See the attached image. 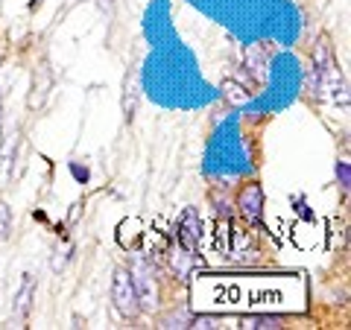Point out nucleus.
<instances>
[{
  "label": "nucleus",
  "mask_w": 351,
  "mask_h": 330,
  "mask_svg": "<svg viewBox=\"0 0 351 330\" xmlns=\"http://www.w3.org/2000/svg\"><path fill=\"white\" fill-rule=\"evenodd\" d=\"M237 214L246 219V225L263 223V187L258 181H249L237 193Z\"/></svg>",
  "instance_id": "20e7f679"
},
{
  "label": "nucleus",
  "mask_w": 351,
  "mask_h": 330,
  "mask_svg": "<svg viewBox=\"0 0 351 330\" xmlns=\"http://www.w3.org/2000/svg\"><path fill=\"white\" fill-rule=\"evenodd\" d=\"M337 91H343V73L334 62L331 38L319 36L313 47V94L319 100H337Z\"/></svg>",
  "instance_id": "f257e3e1"
},
{
  "label": "nucleus",
  "mask_w": 351,
  "mask_h": 330,
  "mask_svg": "<svg viewBox=\"0 0 351 330\" xmlns=\"http://www.w3.org/2000/svg\"><path fill=\"white\" fill-rule=\"evenodd\" d=\"M32 299H36V278H32V275H24L21 290L15 295V318L18 322H27V316L32 310Z\"/></svg>",
  "instance_id": "0eeeda50"
},
{
  "label": "nucleus",
  "mask_w": 351,
  "mask_h": 330,
  "mask_svg": "<svg viewBox=\"0 0 351 330\" xmlns=\"http://www.w3.org/2000/svg\"><path fill=\"white\" fill-rule=\"evenodd\" d=\"M176 240L191 249V251H199V243H202V216L196 207H184L179 223H176Z\"/></svg>",
  "instance_id": "39448f33"
},
{
  "label": "nucleus",
  "mask_w": 351,
  "mask_h": 330,
  "mask_svg": "<svg viewBox=\"0 0 351 330\" xmlns=\"http://www.w3.org/2000/svg\"><path fill=\"white\" fill-rule=\"evenodd\" d=\"M167 263H170V272L176 275V278H179L182 283H188L193 269H196V263H199V257H196V251L184 249L179 240H176V243L170 246V251H167Z\"/></svg>",
  "instance_id": "423d86ee"
},
{
  "label": "nucleus",
  "mask_w": 351,
  "mask_h": 330,
  "mask_svg": "<svg viewBox=\"0 0 351 330\" xmlns=\"http://www.w3.org/2000/svg\"><path fill=\"white\" fill-rule=\"evenodd\" d=\"M12 234V211H9V205L0 202V243Z\"/></svg>",
  "instance_id": "9d476101"
},
{
  "label": "nucleus",
  "mask_w": 351,
  "mask_h": 330,
  "mask_svg": "<svg viewBox=\"0 0 351 330\" xmlns=\"http://www.w3.org/2000/svg\"><path fill=\"white\" fill-rule=\"evenodd\" d=\"M129 275H132V283H135V290H138L141 310H156V307H158L156 269H152L147 260H135V263L129 266Z\"/></svg>",
  "instance_id": "7ed1b4c3"
},
{
  "label": "nucleus",
  "mask_w": 351,
  "mask_h": 330,
  "mask_svg": "<svg viewBox=\"0 0 351 330\" xmlns=\"http://www.w3.org/2000/svg\"><path fill=\"white\" fill-rule=\"evenodd\" d=\"M135 97H138V79H135V73H132V82L126 79V97H123V114L129 123H132V117H135Z\"/></svg>",
  "instance_id": "1a4fd4ad"
},
{
  "label": "nucleus",
  "mask_w": 351,
  "mask_h": 330,
  "mask_svg": "<svg viewBox=\"0 0 351 330\" xmlns=\"http://www.w3.org/2000/svg\"><path fill=\"white\" fill-rule=\"evenodd\" d=\"M193 330H211V327H223V318H217V316H196L191 318V325Z\"/></svg>",
  "instance_id": "9b49d317"
},
{
  "label": "nucleus",
  "mask_w": 351,
  "mask_h": 330,
  "mask_svg": "<svg viewBox=\"0 0 351 330\" xmlns=\"http://www.w3.org/2000/svg\"><path fill=\"white\" fill-rule=\"evenodd\" d=\"M191 325V318L188 316H184V313H179V316H167V318H161V325L158 327H188Z\"/></svg>",
  "instance_id": "ddd939ff"
},
{
  "label": "nucleus",
  "mask_w": 351,
  "mask_h": 330,
  "mask_svg": "<svg viewBox=\"0 0 351 330\" xmlns=\"http://www.w3.org/2000/svg\"><path fill=\"white\" fill-rule=\"evenodd\" d=\"M73 175H76V179H82V181L88 179V173H85V170H80V167H73Z\"/></svg>",
  "instance_id": "2eb2a0df"
},
{
  "label": "nucleus",
  "mask_w": 351,
  "mask_h": 330,
  "mask_svg": "<svg viewBox=\"0 0 351 330\" xmlns=\"http://www.w3.org/2000/svg\"><path fill=\"white\" fill-rule=\"evenodd\" d=\"M114 3H117V0H97V6H100V12H103L106 18H112V12H114Z\"/></svg>",
  "instance_id": "4468645a"
},
{
  "label": "nucleus",
  "mask_w": 351,
  "mask_h": 330,
  "mask_svg": "<svg viewBox=\"0 0 351 330\" xmlns=\"http://www.w3.org/2000/svg\"><path fill=\"white\" fill-rule=\"evenodd\" d=\"M243 330H281L284 327V318L281 316H246Z\"/></svg>",
  "instance_id": "6e6552de"
},
{
  "label": "nucleus",
  "mask_w": 351,
  "mask_h": 330,
  "mask_svg": "<svg viewBox=\"0 0 351 330\" xmlns=\"http://www.w3.org/2000/svg\"><path fill=\"white\" fill-rule=\"evenodd\" d=\"M112 304L114 310L126 318V322H135L141 316V301H138V290L132 283L129 269H114L112 278Z\"/></svg>",
  "instance_id": "f03ea898"
},
{
  "label": "nucleus",
  "mask_w": 351,
  "mask_h": 330,
  "mask_svg": "<svg viewBox=\"0 0 351 330\" xmlns=\"http://www.w3.org/2000/svg\"><path fill=\"white\" fill-rule=\"evenodd\" d=\"M337 181H339V187H343V193H348V187H351V164L346 158L337 161Z\"/></svg>",
  "instance_id": "f8f14e48"
}]
</instances>
